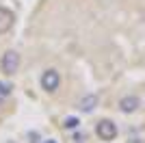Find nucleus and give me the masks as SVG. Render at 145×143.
<instances>
[{"mask_svg":"<svg viewBox=\"0 0 145 143\" xmlns=\"http://www.w3.org/2000/svg\"><path fill=\"white\" fill-rule=\"evenodd\" d=\"M28 137L33 139L30 143H39V134H37V132H28Z\"/></svg>","mask_w":145,"mask_h":143,"instance_id":"nucleus-9","label":"nucleus"},{"mask_svg":"<svg viewBox=\"0 0 145 143\" xmlns=\"http://www.w3.org/2000/svg\"><path fill=\"white\" fill-rule=\"evenodd\" d=\"M130 143H145V141H143V139H132Z\"/></svg>","mask_w":145,"mask_h":143,"instance_id":"nucleus-11","label":"nucleus"},{"mask_svg":"<svg viewBox=\"0 0 145 143\" xmlns=\"http://www.w3.org/2000/svg\"><path fill=\"white\" fill-rule=\"evenodd\" d=\"M41 89L46 91V93H56L61 87V74L59 70H54V67H48V70H43L41 74Z\"/></svg>","mask_w":145,"mask_h":143,"instance_id":"nucleus-2","label":"nucleus"},{"mask_svg":"<svg viewBox=\"0 0 145 143\" xmlns=\"http://www.w3.org/2000/svg\"><path fill=\"white\" fill-rule=\"evenodd\" d=\"M9 143H13V141H9Z\"/></svg>","mask_w":145,"mask_h":143,"instance_id":"nucleus-12","label":"nucleus"},{"mask_svg":"<svg viewBox=\"0 0 145 143\" xmlns=\"http://www.w3.org/2000/svg\"><path fill=\"white\" fill-rule=\"evenodd\" d=\"M78 117H65V121H63V126H65L67 130H74V128H78Z\"/></svg>","mask_w":145,"mask_h":143,"instance_id":"nucleus-7","label":"nucleus"},{"mask_svg":"<svg viewBox=\"0 0 145 143\" xmlns=\"http://www.w3.org/2000/svg\"><path fill=\"white\" fill-rule=\"evenodd\" d=\"M139 106H141V98H139V95H134V93L123 95V98L119 100V111H121V113H126V115L137 113Z\"/></svg>","mask_w":145,"mask_h":143,"instance_id":"nucleus-4","label":"nucleus"},{"mask_svg":"<svg viewBox=\"0 0 145 143\" xmlns=\"http://www.w3.org/2000/svg\"><path fill=\"white\" fill-rule=\"evenodd\" d=\"M97 95L95 93H87V95H82L80 98V102H78V111L80 113H93L97 108Z\"/></svg>","mask_w":145,"mask_h":143,"instance_id":"nucleus-6","label":"nucleus"},{"mask_svg":"<svg viewBox=\"0 0 145 143\" xmlns=\"http://www.w3.org/2000/svg\"><path fill=\"white\" fill-rule=\"evenodd\" d=\"M95 134L102 139V141H115L119 130H117V124L113 119H100L95 124Z\"/></svg>","mask_w":145,"mask_h":143,"instance_id":"nucleus-3","label":"nucleus"},{"mask_svg":"<svg viewBox=\"0 0 145 143\" xmlns=\"http://www.w3.org/2000/svg\"><path fill=\"white\" fill-rule=\"evenodd\" d=\"M20 63H22V59H20L18 50H7V52L2 54V59H0V70H2V74H7V76H13V74H18Z\"/></svg>","mask_w":145,"mask_h":143,"instance_id":"nucleus-1","label":"nucleus"},{"mask_svg":"<svg viewBox=\"0 0 145 143\" xmlns=\"http://www.w3.org/2000/svg\"><path fill=\"white\" fill-rule=\"evenodd\" d=\"M41 143H59L56 139H46V141H41Z\"/></svg>","mask_w":145,"mask_h":143,"instance_id":"nucleus-10","label":"nucleus"},{"mask_svg":"<svg viewBox=\"0 0 145 143\" xmlns=\"http://www.w3.org/2000/svg\"><path fill=\"white\" fill-rule=\"evenodd\" d=\"M13 22H15V15H13L11 9L7 7H0V35H5L13 28Z\"/></svg>","mask_w":145,"mask_h":143,"instance_id":"nucleus-5","label":"nucleus"},{"mask_svg":"<svg viewBox=\"0 0 145 143\" xmlns=\"http://www.w3.org/2000/svg\"><path fill=\"white\" fill-rule=\"evenodd\" d=\"M13 91V85L11 83H0V95H9Z\"/></svg>","mask_w":145,"mask_h":143,"instance_id":"nucleus-8","label":"nucleus"}]
</instances>
